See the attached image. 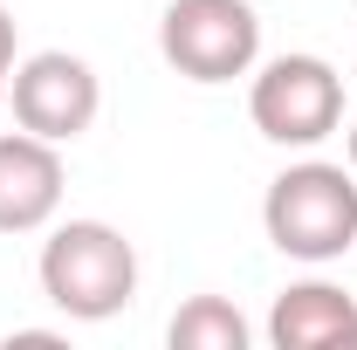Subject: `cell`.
Wrapping results in <instances>:
<instances>
[{"label": "cell", "mask_w": 357, "mask_h": 350, "mask_svg": "<svg viewBox=\"0 0 357 350\" xmlns=\"http://www.w3.org/2000/svg\"><path fill=\"white\" fill-rule=\"evenodd\" d=\"M42 289L48 303L76 323H103L137 296V254L131 241L103 220H69L42 248Z\"/></svg>", "instance_id": "obj_1"}, {"label": "cell", "mask_w": 357, "mask_h": 350, "mask_svg": "<svg viewBox=\"0 0 357 350\" xmlns=\"http://www.w3.org/2000/svg\"><path fill=\"white\" fill-rule=\"evenodd\" d=\"M268 241L296 261H337L357 241V185L344 165H289L268 185Z\"/></svg>", "instance_id": "obj_2"}, {"label": "cell", "mask_w": 357, "mask_h": 350, "mask_svg": "<svg viewBox=\"0 0 357 350\" xmlns=\"http://www.w3.org/2000/svg\"><path fill=\"white\" fill-rule=\"evenodd\" d=\"M158 48L178 76L192 83H227L255 62L261 48V21L248 0H172L158 21Z\"/></svg>", "instance_id": "obj_3"}, {"label": "cell", "mask_w": 357, "mask_h": 350, "mask_svg": "<svg viewBox=\"0 0 357 350\" xmlns=\"http://www.w3.org/2000/svg\"><path fill=\"white\" fill-rule=\"evenodd\" d=\"M248 110H255V131L275 137V144H316L344 117V83L316 55H282V62H268L255 76Z\"/></svg>", "instance_id": "obj_4"}, {"label": "cell", "mask_w": 357, "mask_h": 350, "mask_svg": "<svg viewBox=\"0 0 357 350\" xmlns=\"http://www.w3.org/2000/svg\"><path fill=\"white\" fill-rule=\"evenodd\" d=\"M89 117H96V76H89V62L48 48V55L14 69V124L21 131L62 144V137L89 131Z\"/></svg>", "instance_id": "obj_5"}, {"label": "cell", "mask_w": 357, "mask_h": 350, "mask_svg": "<svg viewBox=\"0 0 357 350\" xmlns=\"http://www.w3.org/2000/svg\"><path fill=\"white\" fill-rule=\"evenodd\" d=\"M62 199V158L35 131L0 137V234H28L42 227Z\"/></svg>", "instance_id": "obj_6"}, {"label": "cell", "mask_w": 357, "mask_h": 350, "mask_svg": "<svg viewBox=\"0 0 357 350\" xmlns=\"http://www.w3.org/2000/svg\"><path fill=\"white\" fill-rule=\"evenodd\" d=\"M268 344L275 350H357V303L330 282L282 289L268 316Z\"/></svg>", "instance_id": "obj_7"}, {"label": "cell", "mask_w": 357, "mask_h": 350, "mask_svg": "<svg viewBox=\"0 0 357 350\" xmlns=\"http://www.w3.org/2000/svg\"><path fill=\"white\" fill-rule=\"evenodd\" d=\"M172 350H248V323L220 296H192L172 316Z\"/></svg>", "instance_id": "obj_8"}, {"label": "cell", "mask_w": 357, "mask_h": 350, "mask_svg": "<svg viewBox=\"0 0 357 350\" xmlns=\"http://www.w3.org/2000/svg\"><path fill=\"white\" fill-rule=\"evenodd\" d=\"M62 337H48V330H21V337H7V350H55Z\"/></svg>", "instance_id": "obj_9"}, {"label": "cell", "mask_w": 357, "mask_h": 350, "mask_svg": "<svg viewBox=\"0 0 357 350\" xmlns=\"http://www.w3.org/2000/svg\"><path fill=\"white\" fill-rule=\"evenodd\" d=\"M14 69V21H7V7H0V76Z\"/></svg>", "instance_id": "obj_10"}, {"label": "cell", "mask_w": 357, "mask_h": 350, "mask_svg": "<svg viewBox=\"0 0 357 350\" xmlns=\"http://www.w3.org/2000/svg\"><path fill=\"white\" fill-rule=\"evenodd\" d=\"M351 158H357V131H351Z\"/></svg>", "instance_id": "obj_11"}]
</instances>
